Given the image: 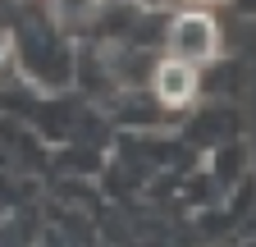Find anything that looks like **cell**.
<instances>
[{"label": "cell", "mask_w": 256, "mask_h": 247, "mask_svg": "<svg viewBox=\"0 0 256 247\" xmlns=\"http://www.w3.org/2000/svg\"><path fill=\"white\" fill-rule=\"evenodd\" d=\"M215 55V23L206 14H183L170 28V60H183V64H202V60Z\"/></svg>", "instance_id": "obj_1"}, {"label": "cell", "mask_w": 256, "mask_h": 247, "mask_svg": "<svg viewBox=\"0 0 256 247\" xmlns=\"http://www.w3.org/2000/svg\"><path fill=\"white\" fill-rule=\"evenodd\" d=\"M156 92H160V101H170V106L192 101V92H197V64L165 60V64L156 69Z\"/></svg>", "instance_id": "obj_2"}]
</instances>
